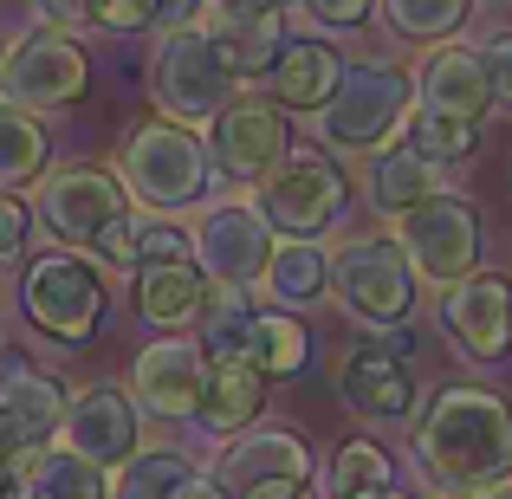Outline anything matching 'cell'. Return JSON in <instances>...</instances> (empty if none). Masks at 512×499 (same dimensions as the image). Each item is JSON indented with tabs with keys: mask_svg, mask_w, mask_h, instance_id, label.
<instances>
[{
	"mask_svg": "<svg viewBox=\"0 0 512 499\" xmlns=\"http://www.w3.org/2000/svg\"><path fill=\"white\" fill-rule=\"evenodd\" d=\"M286 163V117L266 98H234L214 117V169L234 182H266Z\"/></svg>",
	"mask_w": 512,
	"mask_h": 499,
	"instance_id": "15",
	"label": "cell"
},
{
	"mask_svg": "<svg viewBox=\"0 0 512 499\" xmlns=\"http://www.w3.org/2000/svg\"><path fill=\"white\" fill-rule=\"evenodd\" d=\"M415 461L448 499H474L512 480V402L474 383H448L415 428Z\"/></svg>",
	"mask_w": 512,
	"mask_h": 499,
	"instance_id": "1",
	"label": "cell"
},
{
	"mask_svg": "<svg viewBox=\"0 0 512 499\" xmlns=\"http://www.w3.org/2000/svg\"><path fill=\"white\" fill-rule=\"evenodd\" d=\"M13 487H20V499H111L104 467H91L72 448H39L13 461Z\"/></svg>",
	"mask_w": 512,
	"mask_h": 499,
	"instance_id": "24",
	"label": "cell"
},
{
	"mask_svg": "<svg viewBox=\"0 0 512 499\" xmlns=\"http://www.w3.org/2000/svg\"><path fill=\"white\" fill-rule=\"evenodd\" d=\"M150 98L175 124H208L234 104V72L221 65L214 39L201 26H169L150 52Z\"/></svg>",
	"mask_w": 512,
	"mask_h": 499,
	"instance_id": "5",
	"label": "cell"
},
{
	"mask_svg": "<svg viewBox=\"0 0 512 499\" xmlns=\"http://www.w3.org/2000/svg\"><path fill=\"white\" fill-rule=\"evenodd\" d=\"M396 493V467L376 441H344L338 461H331V487L325 499H389Z\"/></svg>",
	"mask_w": 512,
	"mask_h": 499,
	"instance_id": "29",
	"label": "cell"
},
{
	"mask_svg": "<svg viewBox=\"0 0 512 499\" xmlns=\"http://www.w3.org/2000/svg\"><path fill=\"white\" fill-rule=\"evenodd\" d=\"M46 169V124L26 104L0 98V188H20Z\"/></svg>",
	"mask_w": 512,
	"mask_h": 499,
	"instance_id": "28",
	"label": "cell"
},
{
	"mask_svg": "<svg viewBox=\"0 0 512 499\" xmlns=\"http://www.w3.org/2000/svg\"><path fill=\"white\" fill-rule=\"evenodd\" d=\"M260 286L273 292L279 305H318L331 292V253L318 247V240H273V253H266V273Z\"/></svg>",
	"mask_w": 512,
	"mask_h": 499,
	"instance_id": "26",
	"label": "cell"
},
{
	"mask_svg": "<svg viewBox=\"0 0 512 499\" xmlns=\"http://www.w3.org/2000/svg\"><path fill=\"white\" fill-rule=\"evenodd\" d=\"M7 487H13V461L0 454V499H7Z\"/></svg>",
	"mask_w": 512,
	"mask_h": 499,
	"instance_id": "43",
	"label": "cell"
},
{
	"mask_svg": "<svg viewBox=\"0 0 512 499\" xmlns=\"http://www.w3.org/2000/svg\"><path fill=\"white\" fill-rule=\"evenodd\" d=\"M201 0H91V20L117 26V33H137V26H188Z\"/></svg>",
	"mask_w": 512,
	"mask_h": 499,
	"instance_id": "35",
	"label": "cell"
},
{
	"mask_svg": "<svg viewBox=\"0 0 512 499\" xmlns=\"http://www.w3.org/2000/svg\"><path fill=\"white\" fill-rule=\"evenodd\" d=\"M467 7H474V0H383V20H389V33L435 46V39H448V33L467 26Z\"/></svg>",
	"mask_w": 512,
	"mask_h": 499,
	"instance_id": "34",
	"label": "cell"
},
{
	"mask_svg": "<svg viewBox=\"0 0 512 499\" xmlns=\"http://www.w3.org/2000/svg\"><path fill=\"white\" fill-rule=\"evenodd\" d=\"M363 195H370L376 214H409L415 201L441 195V163H428L422 150H409V143H396V150H370V163H363Z\"/></svg>",
	"mask_w": 512,
	"mask_h": 499,
	"instance_id": "23",
	"label": "cell"
},
{
	"mask_svg": "<svg viewBox=\"0 0 512 499\" xmlns=\"http://www.w3.org/2000/svg\"><path fill=\"white\" fill-rule=\"evenodd\" d=\"M409 150H422L428 163H467V156L480 150V124H467V117H441V111H415L409 124Z\"/></svg>",
	"mask_w": 512,
	"mask_h": 499,
	"instance_id": "33",
	"label": "cell"
},
{
	"mask_svg": "<svg viewBox=\"0 0 512 499\" xmlns=\"http://www.w3.org/2000/svg\"><path fill=\"white\" fill-rule=\"evenodd\" d=\"M338 78H344L338 46H325V39H286L273 72H266V91H273L279 111H325Z\"/></svg>",
	"mask_w": 512,
	"mask_h": 499,
	"instance_id": "21",
	"label": "cell"
},
{
	"mask_svg": "<svg viewBox=\"0 0 512 499\" xmlns=\"http://www.w3.org/2000/svg\"><path fill=\"white\" fill-rule=\"evenodd\" d=\"M201 376H208V357H201V344L163 337V344H143V350H137V363H130V396H137L150 415L195 422Z\"/></svg>",
	"mask_w": 512,
	"mask_h": 499,
	"instance_id": "16",
	"label": "cell"
},
{
	"mask_svg": "<svg viewBox=\"0 0 512 499\" xmlns=\"http://www.w3.org/2000/svg\"><path fill=\"white\" fill-rule=\"evenodd\" d=\"M117 175H124V188L143 201V208L156 214H175V208H195L201 195H208V150H201V137L188 124H137L124 137V150H117Z\"/></svg>",
	"mask_w": 512,
	"mask_h": 499,
	"instance_id": "3",
	"label": "cell"
},
{
	"mask_svg": "<svg viewBox=\"0 0 512 499\" xmlns=\"http://www.w3.org/2000/svg\"><path fill=\"white\" fill-rule=\"evenodd\" d=\"M415 266L396 240L383 234H363V240H344L338 260H331V292L363 331H383V325H402L415 312Z\"/></svg>",
	"mask_w": 512,
	"mask_h": 499,
	"instance_id": "6",
	"label": "cell"
},
{
	"mask_svg": "<svg viewBox=\"0 0 512 499\" xmlns=\"http://www.w3.org/2000/svg\"><path fill=\"white\" fill-rule=\"evenodd\" d=\"M214 279L195 266V253H175V260H156V266H137V312L150 318V325H188V318H201V305H208Z\"/></svg>",
	"mask_w": 512,
	"mask_h": 499,
	"instance_id": "22",
	"label": "cell"
},
{
	"mask_svg": "<svg viewBox=\"0 0 512 499\" xmlns=\"http://www.w3.org/2000/svg\"><path fill=\"white\" fill-rule=\"evenodd\" d=\"M247 331H253V305L240 286H214L201 305V357H247Z\"/></svg>",
	"mask_w": 512,
	"mask_h": 499,
	"instance_id": "31",
	"label": "cell"
},
{
	"mask_svg": "<svg viewBox=\"0 0 512 499\" xmlns=\"http://www.w3.org/2000/svg\"><path fill=\"white\" fill-rule=\"evenodd\" d=\"M299 13L318 26H363L370 20V0H299Z\"/></svg>",
	"mask_w": 512,
	"mask_h": 499,
	"instance_id": "37",
	"label": "cell"
},
{
	"mask_svg": "<svg viewBox=\"0 0 512 499\" xmlns=\"http://www.w3.org/2000/svg\"><path fill=\"white\" fill-rule=\"evenodd\" d=\"M240 499H305V480H260V487H247Z\"/></svg>",
	"mask_w": 512,
	"mask_h": 499,
	"instance_id": "40",
	"label": "cell"
},
{
	"mask_svg": "<svg viewBox=\"0 0 512 499\" xmlns=\"http://www.w3.org/2000/svg\"><path fill=\"white\" fill-rule=\"evenodd\" d=\"M441 331L454 337V350L474 363H493L512 350V286L500 273H467L441 292Z\"/></svg>",
	"mask_w": 512,
	"mask_h": 499,
	"instance_id": "13",
	"label": "cell"
},
{
	"mask_svg": "<svg viewBox=\"0 0 512 499\" xmlns=\"http://www.w3.org/2000/svg\"><path fill=\"white\" fill-rule=\"evenodd\" d=\"M260 214L292 240H318L325 227H338V214H344V169L331 163L325 150L286 156V163L266 175Z\"/></svg>",
	"mask_w": 512,
	"mask_h": 499,
	"instance_id": "9",
	"label": "cell"
},
{
	"mask_svg": "<svg viewBox=\"0 0 512 499\" xmlns=\"http://www.w3.org/2000/svg\"><path fill=\"white\" fill-rule=\"evenodd\" d=\"M195 480V467L182 461V454H169V448H156V454H130L124 461V474H117V487H111V499H175Z\"/></svg>",
	"mask_w": 512,
	"mask_h": 499,
	"instance_id": "32",
	"label": "cell"
},
{
	"mask_svg": "<svg viewBox=\"0 0 512 499\" xmlns=\"http://www.w3.org/2000/svg\"><path fill=\"white\" fill-rule=\"evenodd\" d=\"M65 422V389L52 383L46 370H33L26 357H0V454L7 461H26L39 454Z\"/></svg>",
	"mask_w": 512,
	"mask_h": 499,
	"instance_id": "12",
	"label": "cell"
},
{
	"mask_svg": "<svg viewBox=\"0 0 512 499\" xmlns=\"http://www.w3.org/2000/svg\"><path fill=\"white\" fill-rule=\"evenodd\" d=\"M266 383H273V376L253 357H214L208 376H201L195 422L208 428V435H240V428H253V415L266 409Z\"/></svg>",
	"mask_w": 512,
	"mask_h": 499,
	"instance_id": "19",
	"label": "cell"
},
{
	"mask_svg": "<svg viewBox=\"0 0 512 499\" xmlns=\"http://www.w3.org/2000/svg\"><path fill=\"white\" fill-rule=\"evenodd\" d=\"M33 13L46 26H98L91 20V0H33Z\"/></svg>",
	"mask_w": 512,
	"mask_h": 499,
	"instance_id": "39",
	"label": "cell"
},
{
	"mask_svg": "<svg viewBox=\"0 0 512 499\" xmlns=\"http://www.w3.org/2000/svg\"><path fill=\"white\" fill-rule=\"evenodd\" d=\"M130 214V188L98 163H65L39 182V221L59 247L91 253L104 240V227H117Z\"/></svg>",
	"mask_w": 512,
	"mask_h": 499,
	"instance_id": "8",
	"label": "cell"
},
{
	"mask_svg": "<svg viewBox=\"0 0 512 499\" xmlns=\"http://www.w3.org/2000/svg\"><path fill=\"white\" fill-rule=\"evenodd\" d=\"M26 234H33V221H26V208L13 201V188H0V266H13V260H20Z\"/></svg>",
	"mask_w": 512,
	"mask_h": 499,
	"instance_id": "36",
	"label": "cell"
},
{
	"mask_svg": "<svg viewBox=\"0 0 512 499\" xmlns=\"http://www.w3.org/2000/svg\"><path fill=\"white\" fill-rule=\"evenodd\" d=\"M409 104H415V78L389 59H363V65H344L331 104L318 111V130H325L331 150L344 156H370L409 124Z\"/></svg>",
	"mask_w": 512,
	"mask_h": 499,
	"instance_id": "2",
	"label": "cell"
},
{
	"mask_svg": "<svg viewBox=\"0 0 512 499\" xmlns=\"http://www.w3.org/2000/svg\"><path fill=\"white\" fill-rule=\"evenodd\" d=\"M389 499H409V493H389Z\"/></svg>",
	"mask_w": 512,
	"mask_h": 499,
	"instance_id": "45",
	"label": "cell"
},
{
	"mask_svg": "<svg viewBox=\"0 0 512 499\" xmlns=\"http://www.w3.org/2000/svg\"><path fill=\"white\" fill-rule=\"evenodd\" d=\"M266 253H273V221L253 201H214L195 221V266L214 286H260Z\"/></svg>",
	"mask_w": 512,
	"mask_h": 499,
	"instance_id": "11",
	"label": "cell"
},
{
	"mask_svg": "<svg viewBox=\"0 0 512 499\" xmlns=\"http://www.w3.org/2000/svg\"><path fill=\"white\" fill-rule=\"evenodd\" d=\"M59 448L85 454L91 467H124L137 454V402L111 383H91L65 402V422H59Z\"/></svg>",
	"mask_w": 512,
	"mask_h": 499,
	"instance_id": "14",
	"label": "cell"
},
{
	"mask_svg": "<svg viewBox=\"0 0 512 499\" xmlns=\"http://www.w3.org/2000/svg\"><path fill=\"white\" fill-rule=\"evenodd\" d=\"M396 247L409 253L415 279L454 286L480 266V214L461 195H428L409 214H396Z\"/></svg>",
	"mask_w": 512,
	"mask_h": 499,
	"instance_id": "7",
	"label": "cell"
},
{
	"mask_svg": "<svg viewBox=\"0 0 512 499\" xmlns=\"http://www.w3.org/2000/svg\"><path fill=\"white\" fill-rule=\"evenodd\" d=\"M415 98H422V111H441V117H467V124H480V117L493 111L487 59H480L474 46H435V52L422 59V72H415Z\"/></svg>",
	"mask_w": 512,
	"mask_h": 499,
	"instance_id": "17",
	"label": "cell"
},
{
	"mask_svg": "<svg viewBox=\"0 0 512 499\" xmlns=\"http://www.w3.org/2000/svg\"><path fill=\"white\" fill-rule=\"evenodd\" d=\"M208 39L221 52V65L234 72V85H253V78L273 72L279 46H286V26H279V13H221V26Z\"/></svg>",
	"mask_w": 512,
	"mask_h": 499,
	"instance_id": "25",
	"label": "cell"
},
{
	"mask_svg": "<svg viewBox=\"0 0 512 499\" xmlns=\"http://www.w3.org/2000/svg\"><path fill=\"white\" fill-rule=\"evenodd\" d=\"M474 499H512V487H493V493H474Z\"/></svg>",
	"mask_w": 512,
	"mask_h": 499,
	"instance_id": "44",
	"label": "cell"
},
{
	"mask_svg": "<svg viewBox=\"0 0 512 499\" xmlns=\"http://www.w3.org/2000/svg\"><path fill=\"white\" fill-rule=\"evenodd\" d=\"M104 299H111V266L78 247H52L46 260L26 266V286H20L26 318L59 344H85L104 318Z\"/></svg>",
	"mask_w": 512,
	"mask_h": 499,
	"instance_id": "4",
	"label": "cell"
},
{
	"mask_svg": "<svg viewBox=\"0 0 512 499\" xmlns=\"http://www.w3.org/2000/svg\"><path fill=\"white\" fill-rule=\"evenodd\" d=\"M214 480L234 499L247 487H260V480H312V454H305V441L292 435V428H253V435H240L234 448L221 454Z\"/></svg>",
	"mask_w": 512,
	"mask_h": 499,
	"instance_id": "20",
	"label": "cell"
},
{
	"mask_svg": "<svg viewBox=\"0 0 512 499\" xmlns=\"http://www.w3.org/2000/svg\"><path fill=\"white\" fill-rule=\"evenodd\" d=\"M247 357L260 363L266 376H299L305 357H312V337H305V325H299V318H286V312H253Z\"/></svg>",
	"mask_w": 512,
	"mask_h": 499,
	"instance_id": "30",
	"label": "cell"
},
{
	"mask_svg": "<svg viewBox=\"0 0 512 499\" xmlns=\"http://www.w3.org/2000/svg\"><path fill=\"white\" fill-rule=\"evenodd\" d=\"M480 59H487V78H493V98H500V104H512V33H500V39H487V46H480Z\"/></svg>",
	"mask_w": 512,
	"mask_h": 499,
	"instance_id": "38",
	"label": "cell"
},
{
	"mask_svg": "<svg viewBox=\"0 0 512 499\" xmlns=\"http://www.w3.org/2000/svg\"><path fill=\"white\" fill-rule=\"evenodd\" d=\"M175 499H227V487H221V480H201V474H195V480H188V487L175 493Z\"/></svg>",
	"mask_w": 512,
	"mask_h": 499,
	"instance_id": "42",
	"label": "cell"
},
{
	"mask_svg": "<svg viewBox=\"0 0 512 499\" xmlns=\"http://www.w3.org/2000/svg\"><path fill=\"white\" fill-rule=\"evenodd\" d=\"M221 13H279L286 0H214Z\"/></svg>",
	"mask_w": 512,
	"mask_h": 499,
	"instance_id": "41",
	"label": "cell"
},
{
	"mask_svg": "<svg viewBox=\"0 0 512 499\" xmlns=\"http://www.w3.org/2000/svg\"><path fill=\"white\" fill-rule=\"evenodd\" d=\"M338 389H344L350 409L370 415V422H402V415L415 409L409 363H402L396 350H383V344H357L350 350V357L338 363Z\"/></svg>",
	"mask_w": 512,
	"mask_h": 499,
	"instance_id": "18",
	"label": "cell"
},
{
	"mask_svg": "<svg viewBox=\"0 0 512 499\" xmlns=\"http://www.w3.org/2000/svg\"><path fill=\"white\" fill-rule=\"evenodd\" d=\"M91 65L59 26H39V33L13 39L7 65H0V98L26 104V111H52V104H72L85 91Z\"/></svg>",
	"mask_w": 512,
	"mask_h": 499,
	"instance_id": "10",
	"label": "cell"
},
{
	"mask_svg": "<svg viewBox=\"0 0 512 499\" xmlns=\"http://www.w3.org/2000/svg\"><path fill=\"white\" fill-rule=\"evenodd\" d=\"M91 253H98L111 273H137V266H156V260L188 253V240H182V227L163 221V214H124L117 227H104V240Z\"/></svg>",
	"mask_w": 512,
	"mask_h": 499,
	"instance_id": "27",
	"label": "cell"
}]
</instances>
